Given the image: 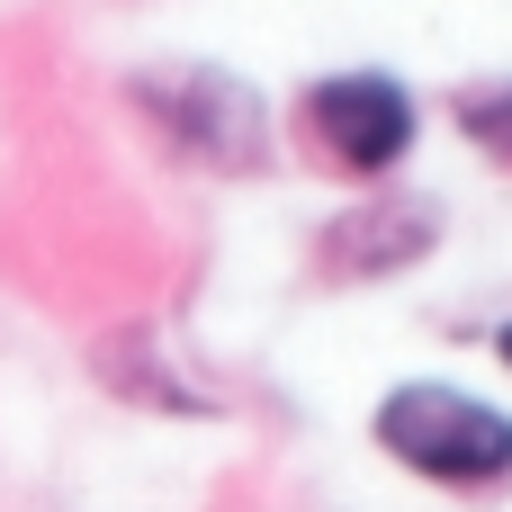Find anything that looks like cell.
Here are the masks:
<instances>
[{"instance_id": "6", "label": "cell", "mask_w": 512, "mask_h": 512, "mask_svg": "<svg viewBox=\"0 0 512 512\" xmlns=\"http://www.w3.org/2000/svg\"><path fill=\"white\" fill-rule=\"evenodd\" d=\"M450 117H459V135H468L486 162H512V72L459 81V90H450Z\"/></svg>"}, {"instance_id": "1", "label": "cell", "mask_w": 512, "mask_h": 512, "mask_svg": "<svg viewBox=\"0 0 512 512\" xmlns=\"http://www.w3.org/2000/svg\"><path fill=\"white\" fill-rule=\"evenodd\" d=\"M369 432H378V450H387L405 477H423V486H441V495H504L512 486V414L486 405L477 387L405 378V387L378 396Z\"/></svg>"}, {"instance_id": "7", "label": "cell", "mask_w": 512, "mask_h": 512, "mask_svg": "<svg viewBox=\"0 0 512 512\" xmlns=\"http://www.w3.org/2000/svg\"><path fill=\"white\" fill-rule=\"evenodd\" d=\"M495 360H504V369H512V324H504V333H495Z\"/></svg>"}, {"instance_id": "3", "label": "cell", "mask_w": 512, "mask_h": 512, "mask_svg": "<svg viewBox=\"0 0 512 512\" xmlns=\"http://www.w3.org/2000/svg\"><path fill=\"white\" fill-rule=\"evenodd\" d=\"M297 135L324 171L342 180H387L414 135H423V99L387 72V63H351V72H324L297 90Z\"/></svg>"}, {"instance_id": "5", "label": "cell", "mask_w": 512, "mask_h": 512, "mask_svg": "<svg viewBox=\"0 0 512 512\" xmlns=\"http://www.w3.org/2000/svg\"><path fill=\"white\" fill-rule=\"evenodd\" d=\"M90 369H99L108 396H126V405H144V414H189V423L216 414V387L189 378V360H180V342H162V324H117V333L90 351Z\"/></svg>"}, {"instance_id": "4", "label": "cell", "mask_w": 512, "mask_h": 512, "mask_svg": "<svg viewBox=\"0 0 512 512\" xmlns=\"http://www.w3.org/2000/svg\"><path fill=\"white\" fill-rule=\"evenodd\" d=\"M441 198H414V189H378L360 207H342L324 234H315V270L324 288H378V279H405L441 252Z\"/></svg>"}, {"instance_id": "2", "label": "cell", "mask_w": 512, "mask_h": 512, "mask_svg": "<svg viewBox=\"0 0 512 512\" xmlns=\"http://www.w3.org/2000/svg\"><path fill=\"white\" fill-rule=\"evenodd\" d=\"M126 99L144 108V126L180 162H207V171H261L270 162L261 90L243 72H225V63H144L126 81Z\"/></svg>"}]
</instances>
